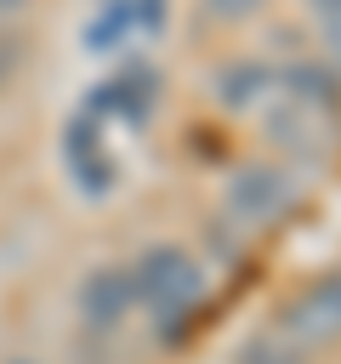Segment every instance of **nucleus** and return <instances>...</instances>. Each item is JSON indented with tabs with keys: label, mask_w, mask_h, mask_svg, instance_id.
Here are the masks:
<instances>
[{
	"label": "nucleus",
	"mask_w": 341,
	"mask_h": 364,
	"mask_svg": "<svg viewBox=\"0 0 341 364\" xmlns=\"http://www.w3.org/2000/svg\"><path fill=\"white\" fill-rule=\"evenodd\" d=\"M165 34V0H102L85 23H80V51L108 57L119 46L136 40H159Z\"/></svg>",
	"instance_id": "obj_3"
},
{
	"label": "nucleus",
	"mask_w": 341,
	"mask_h": 364,
	"mask_svg": "<svg viewBox=\"0 0 341 364\" xmlns=\"http://www.w3.org/2000/svg\"><path fill=\"white\" fill-rule=\"evenodd\" d=\"M153 108H159V74H153L148 63H125L119 74L97 80V85L85 91V102H80L85 119H97V125L119 119V125H131V131H142V125L153 119Z\"/></svg>",
	"instance_id": "obj_2"
},
{
	"label": "nucleus",
	"mask_w": 341,
	"mask_h": 364,
	"mask_svg": "<svg viewBox=\"0 0 341 364\" xmlns=\"http://www.w3.org/2000/svg\"><path fill=\"white\" fill-rule=\"evenodd\" d=\"M131 290H136V301L153 313L159 336L170 341V336L188 330L193 307L205 301V273H199V262H193L182 245H148V250L136 256V267H131Z\"/></svg>",
	"instance_id": "obj_1"
},
{
	"label": "nucleus",
	"mask_w": 341,
	"mask_h": 364,
	"mask_svg": "<svg viewBox=\"0 0 341 364\" xmlns=\"http://www.w3.org/2000/svg\"><path fill=\"white\" fill-rule=\"evenodd\" d=\"M267 0H205V17H216V23H244V17H256Z\"/></svg>",
	"instance_id": "obj_12"
},
{
	"label": "nucleus",
	"mask_w": 341,
	"mask_h": 364,
	"mask_svg": "<svg viewBox=\"0 0 341 364\" xmlns=\"http://www.w3.org/2000/svg\"><path fill=\"white\" fill-rule=\"evenodd\" d=\"M63 165H68V176H74V188H80L85 199H108L114 182H119V165H114L108 148H102V125L85 119V114H74V119L63 125Z\"/></svg>",
	"instance_id": "obj_6"
},
{
	"label": "nucleus",
	"mask_w": 341,
	"mask_h": 364,
	"mask_svg": "<svg viewBox=\"0 0 341 364\" xmlns=\"http://www.w3.org/2000/svg\"><path fill=\"white\" fill-rule=\"evenodd\" d=\"M296 347H335L341 341V273H324L313 279L290 307H284V324H278Z\"/></svg>",
	"instance_id": "obj_4"
},
{
	"label": "nucleus",
	"mask_w": 341,
	"mask_h": 364,
	"mask_svg": "<svg viewBox=\"0 0 341 364\" xmlns=\"http://www.w3.org/2000/svg\"><path fill=\"white\" fill-rule=\"evenodd\" d=\"M313 17L324 23V40H330V51L341 57V0H313Z\"/></svg>",
	"instance_id": "obj_13"
},
{
	"label": "nucleus",
	"mask_w": 341,
	"mask_h": 364,
	"mask_svg": "<svg viewBox=\"0 0 341 364\" xmlns=\"http://www.w3.org/2000/svg\"><path fill=\"white\" fill-rule=\"evenodd\" d=\"M23 6H28V0H0V17H17Z\"/></svg>",
	"instance_id": "obj_15"
},
{
	"label": "nucleus",
	"mask_w": 341,
	"mask_h": 364,
	"mask_svg": "<svg viewBox=\"0 0 341 364\" xmlns=\"http://www.w3.org/2000/svg\"><path fill=\"white\" fill-rule=\"evenodd\" d=\"M210 245H216V256H227V262H239V239H233V233H222V228H210Z\"/></svg>",
	"instance_id": "obj_14"
},
{
	"label": "nucleus",
	"mask_w": 341,
	"mask_h": 364,
	"mask_svg": "<svg viewBox=\"0 0 341 364\" xmlns=\"http://www.w3.org/2000/svg\"><path fill=\"white\" fill-rule=\"evenodd\" d=\"M278 91L324 119H341V74L318 57H296L290 68H278Z\"/></svg>",
	"instance_id": "obj_8"
},
{
	"label": "nucleus",
	"mask_w": 341,
	"mask_h": 364,
	"mask_svg": "<svg viewBox=\"0 0 341 364\" xmlns=\"http://www.w3.org/2000/svg\"><path fill=\"white\" fill-rule=\"evenodd\" d=\"M74 301H80V318H85L91 330H119V324H125V313L136 307L131 267H91V273L80 279Z\"/></svg>",
	"instance_id": "obj_7"
},
{
	"label": "nucleus",
	"mask_w": 341,
	"mask_h": 364,
	"mask_svg": "<svg viewBox=\"0 0 341 364\" xmlns=\"http://www.w3.org/2000/svg\"><path fill=\"white\" fill-rule=\"evenodd\" d=\"M330 131H335V119H324V114H313V108H301V102H290V97H278V102L267 108V136H273L284 154L318 159V148L330 142Z\"/></svg>",
	"instance_id": "obj_9"
},
{
	"label": "nucleus",
	"mask_w": 341,
	"mask_h": 364,
	"mask_svg": "<svg viewBox=\"0 0 341 364\" xmlns=\"http://www.w3.org/2000/svg\"><path fill=\"white\" fill-rule=\"evenodd\" d=\"M296 205V182L273 165H239L227 176V216L233 222H278Z\"/></svg>",
	"instance_id": "obj_5"
},
{
	"label": "nucleus",
	"mask_w": 341,
	"mask_h": 364,
	"mask_svg": "<svg viewBox=\"0 0 341 364\" xmlns=\"http://www.w3.org/2000/svg\"><path fill=\"white\" fill-rule=\"evenodd\" d=\"M273 85H278V74H273L267 63H256V57H239V63L216 68V80H210V97H216L227 114H244V108H256V102H261Z\"/></svg>",
	"instance_id": "obj_10"
},
{
	"label": "nucleus",
	"mask_w": 341,
	"mask_h": 364,
	"mask_svg": "<svg viewBox=\"0 0 341 364\" xmlns=\"http://www.w3.org/2000/svg\"><path fill=\"white\" fill-rule=\"evenodd\" d=\"M17 364H28V358H17Z\"/></svg>",
	"instance_id": "obj_17"
},
{
	"label": "nucleus",
	"mask_w": 341,
	"mask_h": 364,
	"mask_svg": "<svg viewBox=\"0 0 341 364\" xmlns=\"http://www.w3.org/2000/svg\"><path fill=\"white\" fill-rule=\"evenodd\" d=\"M6 68H11V46L0 40V74H6Z\"/></svg>",
	"instance_id": "obj_16"
},
{
	"label": "nucleus",
	"mask_w": 341,
	"mask_h": 364,
	"mask_svg": "<svg viewBox=\"0 0 341 364\" xmlns=\"http://www.w3.org/2000/svg\"><path fill=\"white\" fill-rule=\"evenodd\" d=\"M233 364H307V353H301L284 330H256V336L239 341Z\"/></svg>",
	"instance_id": "obj_11"
}]
</instances>
